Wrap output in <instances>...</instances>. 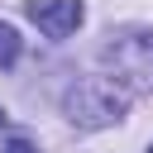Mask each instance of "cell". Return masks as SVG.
<instances>
[{
    "label": "cell",
    "mask_w": 153,
    "mask_h": 153,
    "mask_svg": "<svg viewBox=\"0 0 153 153\" xmlns=\"http://www.w3.org/2000/svg\"><path fill=\"white\" fill-rule=\"evenodd\" d=\"M105 62L124 91H153V29H129L105 43Z\"/></svg>",
    "instance_id": "cell-2"
},
{
    "label": "cell",
    "mask_w": 153,
    "mask_h": 153,
    "mask_svg": "<svg viewBox=\"0 0 153 153\" xmlns=\"http://www.w3.org/2000/svg\"><path fill=\"white\" fill-rule=\"evenodd\" d=\"M5 120H10V115H5V110H0V124H5Z\"/></svg>",
    "instance_id": "cell-6"
},
{
    "label": "cell",
    "mask_w": 153,
    "mask_h": 153,
    "mask_svg": "<svg viewBox=\"0 0 153 153\" xmlns=\"http://www.w3.org/2000/svg\"><path fill=\"white\" fill-rule=\"evenodd\" d=\"M148 153H153V143H148Z\"/></svg>",
    "instance_id": "cell-7"
},
{
    "label": "cell",
    "mask_w": 153,
    "mask_h": 153,
    "mask_svg": "<svg viewBox=\"0 0 153 153\" xmlns=\"http://www.w3.org/2000/svg\"><path fill=\"white\" fill-rule=\"evenodd\" d=\"M129 105V91L115 81V76H81L76 86H67L62 96V110L72 124L81 129H100V124H115Z\"/></svg>",
    "instance_id": "cell-1"
},
{
    "label": "cell",
    "mask_w": 153,
    "mask_h": 153,
    "mask_svg": "<svg viewBox=\"0 0 153 153\" xmlns=\"http://www.w3.org/2000/svg\"><path fill=\"white\" fill-rule=\"evenodd\" d=\"M19 62V33L14 24H0V67H14Z\"/></svg>",
    "instance_id": "cell-4"
},
{
    "label": "cell",
    "mask_w": 153,
    "mask_h": 153,
    "mask_svg": "<svg viewBox=\"0 0 153 153\" xmlns=\"http://www.w3.org/2000/svg\"><path fill=\"white\" fill-rule=\"evenodd\" d=\"M24 10H29V19H33L48 38H67V33H76V24L86 19V5H81V0H29Z\"/></svg>",
    "instance_id": "cell-3"
},
{
    "label": "cell",
    "mask_w": 153,
    "mask_h": 153,
    "mask_svg": "<svg viewBox=\"0 0 153 153\" xmlns=\"http://www.w3.org/2000/svg\"><path fill=\"white\" fill-rule=\"evenodd\" d=\"M0 153H38V148H33V143H29V139H10V143H5V148H0Z\"/></svg>",
    "instance_id": "cell-5"
}]
</instances>
